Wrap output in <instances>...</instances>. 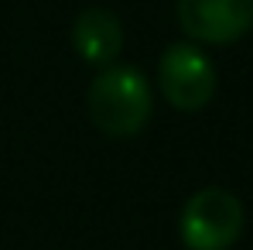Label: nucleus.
Masks as SVG:
<instances>
[{
    "mask_svg": "<svg viewBox=\"0 0 253 250\" xmlns=\"http://www.w3.org/2000/svg\"><path fill=\"white\" fill-rule=\"evenodd\" d=\"M72 48L85 65H117L124 48V24L106 7H85L72 24Z\"/></svg>",
    "mask_w": 253,
    "mask_h": 250,
    "instance_id": "39448f33",
    "label": "nucleus"
},
{
    "mask_svg": "<svg viewBox=\"0 0 253 250\" xmlns=\"http://www.w3.org/2000/svg\"><path fill=\"white\" fill-rule=\"evenodd\" d=\"M215 65L212 58L192 42H174L165 48L158 62V86L161 96L181 113H199L215 96Z\"/></svg>",
    "mask_w": 253,
    "mask_h": 250,
    "instance_id": "7ed1b4c3",
    "label": "nucleus"
},
{
    "mask_svg": "<svg viewBox=\"0 0 253 250\" xmlns=\"http://www.w3.org/2000/svg\"><path fill=\"white\" fill-rule=\"evenodd\" d=\"M243 233V202L229 189H199L181 209V244L188 250H229Z\"/></svg>",
    "mask_w": 253,
    "mask_h": 250,
    "instance_id": "f03ea898",
    "label": "nucleus"
},
{
    "mask_svg": "<svg viewBox=\"0 0 253 250\" xmlns=\"http://www.w3.org/2000/svg\"><path fill=\"white\" fill-rule=\"evenodd\" d=\"M85 110L106 137H137L154 113V93L140 69L106 65L85 89Z\"/></svg>",
    "mask_w": 253,
    "mask_h": 250,
    "instance_id": "f257e3e1",
    "label": "nucleus"
},
{
    "mask_svg": "<svg viewBox=\"0 0 253 250\" xmlns=\"http://www.w3.org/2000/svg\"><path fill=\"white\" fill-rule=\"evenodd\" d=\"M178 24L202 45H233L253 28V0H178Z\"/></svg>",
    "mask_w": 253,
    "mask_h": 250,
    "instance_id": "20e7f679",
    "label": "nucleus"
}]
</instances>
